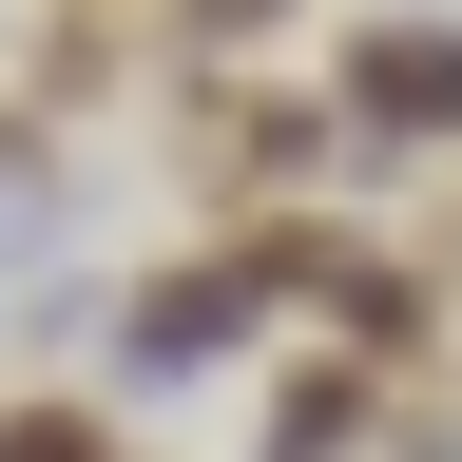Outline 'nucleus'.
I'll list each match as a JSON object with an SVG mask.
<instances>
[{"mask_svg": "<svg viewBox=\"0 0 462 462\" xmlns=\"http://www.w3.org/2000/svg\"><path fill=\"white\" fill-rule=\"evenodd\" d=\"M328 135H346L328 97H212V116H193V193L251 212V193H289V173H328Z\"/></svg>", "mask_w": 462, "mask_h": 462, "instance_id": "nucleus-3", "label": "nucleus"}, {"mask_svg": "<svg viewBox=\"0 0 462 462\" xmlns=\"http://www.w3.org/2000/svg\"><path fill=\"white\" fill-rule=\"evenodd\" d=\"M366 424H385V366L346 346V366H289L270 385V443L251 462H366Z\"/></svg>", "mask_w": 462, "mask_h": 462, "instance_id": "nucleus-4", "label": "nucleus"}, {"mask_svg": "<svg viewBox=\"0 0 462 462\" xmlns=\"http://www.w3.org/2000/svg\"><path fill=\"white\" fill-rule=\"evenodd\" d=\"M0 462H135L97 404H0Z\"/></svg>", "mask_w": 462, "mask_h": 462, "instance_id": "nucleus-5", "label": "nucleus"}, {"mask_svg": "<svg viewBox=\"0 0 462 462\" xmlns=\"http://www.w3.org/2000/svg\"><path fill=\"white\" fill-rule=\"evenodd\" d=\"M328 116H346L366 154H443V173H462V39H443V20H366L346 78H328Z\"/></svg>", "mask_w": 462, "mask_h": 462, "instance_id": "nucleus-1", "label": "nucleus"}, {"mask_svg": "<svg viewBox=\"0 0 462 462\" xmlns=\"http://www.w3.org/2000/svg\"><path fill=\"white\" fill-rule=\"evenodd\" d=\"M251 309H270V289L231 270V251L212 270H154V309H116V385H193L212 346H251Z\"/></svg>", "mask_w": 462, "mask_h": 462, "instance_id": "nucleus-2", "label": "nucleus"}]
</instances>
